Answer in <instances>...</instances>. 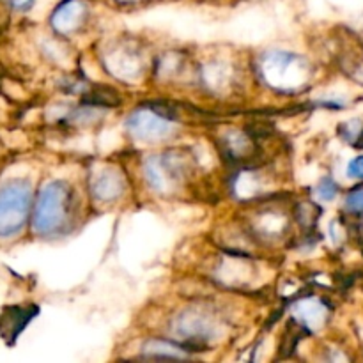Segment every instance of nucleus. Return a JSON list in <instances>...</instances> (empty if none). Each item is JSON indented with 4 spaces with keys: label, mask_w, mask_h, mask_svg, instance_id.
Returning <instances> with one entry per match:
<instances>
[{
    "label": "nucleus",
    "mask_w": 363,
    "mask_h": 363,
    "mask_svg": "<svg viewBox=\"0 0 363 363\" xmlns=\"http://www.w3.org/2000/svg\"><path fill=\"white\" fill-rule=\"evenodd\" d=\"M77 216V195L64 181H52L38 195L32 225L38 236L59 238L71 230Z\"/></svg>",
    "instance_id": "nucleus-1"
},
{
    "label": "nucleus",
    "mask_w": 363,
    "mask_h": 363,
    "mask_svg": "<svg viewBox=\"0 0 363 363\" xmlns=\"http://www.w3.org/2000/svg\"><path fill=\"white\" fill-rule=\"evenodd\" d=\"M32 186L25 179L0 184V240H9L23 230L30 215Z\"/></svg>",
    "instance_id": "nucleus-2"
},
{
    "label": "nucleus",
    "mask_w": 363,
    "mask_h": 363,
    "mask_svg": "<svg viewBox=\"0 0 363 363\" xmlns=\"http://www.w3.org/2000/svg\"><path fill=\"white\" fill-rule=\"evenodd\" d=\"M128 130L142 140H160L170 133V119L160 116L152 108L137 110L128 119Z\"/></svg>",
    "instance_id": "nucleus-3"
},
{
    "label": "nucleus",
    "mask_w": 363,
    "mask_h": 363,
    "mask_svg": "<svg viewBox=\"0 0 363 363\" xmlns=\"http://www.w3.org/2000/svg\"><path fill=\"white\" fill-rule=\"evenodd\" d=\"M39 314V308L35 305L27 307H7L0 315V335L13 344L18 339L25 326Z\"/></svg>",
    "instance_id": "nucleus-4"
},
{
    "label": "nucleus",
    "mask_w": 363,
    "mask_h": 363,
    "mask_svg": "<svg viewBox=\"0 0 363 363\" xmlns=\"http://www.w3.org/2000/svg\"><path fill=\"white\" fill-rule=\"evenodd\" d=\"M87 6L84 0H64L52 14V27L60 34H71L85 21Z\"/></svg>",
    "instance_id": "nucleus-5"
},
{
    "label": "nucleus",
    "mask_w": 363,
    "mask_h": 363,
    "mask_svg": "<svg viewBox=\"0 0 363 363\" xmlns=\"http://www.w3.org/2000/svg\"><path fill=\"white\" fill-rule=\"evenodd\" d=\"M123 188V177L116 170H105L99 174L98 179H94V195L99 201H113L119 197Z\"/></svg>",
    "instance_id": "nucleus-6"
},
{
    "label": "nucleus",
    "mask_w": 363,
    "mask_h": 363,
    "mask_svg": "<svg viewBox=\"0 0 363 363\" xmlns=\"http://www.w3.org/2000/svg\"><path fill=\"white\" fill-rule=\"evenodd\" d=\"M144 351L151 354V357L184 358L190 350H186V347L183 346H177V344L174 342H169V340H151V342L145 344Z\"/></svg>",
    "instance_id": "nucleus-7"
},
{
    "label": "nucleus",
    "mask_w": 363,
    "mask_h": 363,
    "mask_svg": "<svg viewBox=\"0 0 363 363\" xmlns=\"http://www.w3.org/2000/svg\"><path fill=\"white\" fill-rule=\"evenodd\" d=\"M346 209L353 215H363V186L354 188L347 194L346 202H344Z\"/></svg>",
    "instance_id": "nucleus-8"
},
{
    "label": "nucleus",
    "mask_w": 363,
    "mask_h": 363,
    "mask_svg": "<svg viewBox=\"0 0 363 363\" xmlns=\"http://www.w3.org/2000/svg\"><path fill=\"white\" fill-rule=\"evenodd\" d=\"M337 191H339V186H337V184L333 183V179H330V177H326V179H323L321 183L318 184V195L323 201H333Z\"/></svg>",
    "instance_id": "nucleus-9"
},
{
    "label": "nucleus",
    "mask_w": 363,
    "mask_h": 363,
    "mask_svg": "<svg viewBox=\"0 0 363 363\" xmlns=\"http://www.w3.org/2000/svg\"><path fill=\"white\" fill-rule=\"evenodd\" d=\"M347 176L354 179H363V156H358L347 165Z\"/></svg>",
    "instance_id": "nucleus-10"
},
{
    "label": "nucleus",
    "mask_w": 363,
    "mask_h": 363,
    "mask_svg": "<svg viewBox=\"0 0 363 363\" xmlns=\"http://www.w3.org/2000/svg\"><path fill=\"white\" fill-rule=\"evenodd\" d=\"M34 0H9V6L16 11H27L30 9Z\"/></svg>",
    "instance_id": "nucleus-11"
},
{
    "label": "nucleus",
    "mask_w": 363,
    "mask_h": 363,
    "mask_svg": "<svg viewBox=\"0 0 363 363\" xmlns=\"http://www.w3.org/2000/svg\"><path fill=\"white\" fill-rule=\"evenodd\" d=\"M124 2H131V0H124Z\"/></svg>",
    "instance_id": "nucleus-12"
}]
</instances>
